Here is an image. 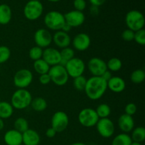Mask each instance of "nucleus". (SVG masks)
<instances>
[{
    "instance_id": "obj_9",
    "label": "nucleus",
    "mask_w": 145,
    "mask_h": 145,
    "mask_svg": "<svg viewBox=\"0 0 145 145\" xmlns=\"http://www.w3.org/2000/svg\"><path fill=\"white\" fill-rule=\"evenodd\" d=\"M65 67L69 77L74 79L83 75L86 69V65L83 59L74 57L65 64Z\"/></svg>"
},
{
    "instance_id": "obj_50",
    "label": "nucleus",
    "mask_w": 145,
    "mask_h": 145,
    "mask_svg": "<svg viewBox=\"0 0 145 145\" xmlns=\"http://www.w3.org/2000/svg\"><path fill=\"white\" fill-rule=\"evenodd\" d=\"M34 1H40V0H34Z\"/></svg>"
},
{
    "instance_id": "obj_11",
    "label": "nucleus",
    "mask_w": 145,
    "mask_h": 145,
    "mask_svg": "<svg viewBox=\"0 0 145 145\" xmlns=\"http://www.w3.org/2000/svg\"><path fill=\"white\" fill-rule=\"evenodd\" d=\"M96 127L98 133L103 138H110L115 133L114 123L108 118H99Z\"/></svg>"
},
{
    "instance_id": "obj_19",
    "label": "nucleus",
    "mask_w": 145,
    "mask_h": 145,
    "mask_svg": "<svg viewBox=\"0 0 145 145\" xmlns=\"http://www.w3.org/2000/svg\"><path fill=\"white\" fill-rule=\"evenodd\" d=\"M40 136L37 131L33 129H28L22 133L23 145H39Z\"/></svg>"
},
{
    "instance_id": "obj_14",
    "label": "nucleus",
    "mask_w": 145,
    "mask_h": 145,
    "mask_svg": "<svg viewBox=\"0 0 145 145\" xmlns=\"http://www.w3.org/2000/svg\"><path fill=\"white\" fill-rule=\"evenodd\" d=\"M65 23L70 25L72 28H76L82 25L84 23L86 17L82 11L72 10L64 14Z\"/></svg>"
},
{
    "instance_id": "obj_5",
    "label": "nucleus",
    "mask_w": 145,
    "mask_h": 145,
    "mask_svg": "<svg viewBox=\"0 0 145 145\" xmlns=\"http://www.w3.org/2000/svg\"><path fill=\"white\" fill-rule=\"evenodd\" d=\"M51 82L56 86H62L67 84L69 81V75L67 72L66 69L61 65H57L52 66L48 72Z\"/></svg>"
},
{
    "instance_id": "obj_27",
    "label": "nucleus",
    "mask_w": 145,
    "mask_h": 145,
    "mask_svg": "<svg viewBox=\"0 0 145 145\" xmlns=\"http://www.w3.org/2000/svg\"><path fill=\"white\" fill-rule=\"evenodd\" d=\"M133 142L142 143L145 140V128L144 127H137L132 130L130 135Z\"/></svg>"
},
{
    "instance_id": "obj_29",
    "label": "nucleus",
    "mask_w": 145,
    "mask_h": 145,
    "mask_svg": "<svg viewBox=\"0 0 145 145\" xmlns=\"http://www.w3.org/2000/svg\"><path fill=\"white\" fill-rule=\"evenodd\" d=\"M106 66H107L108 70L111 72H118L123 67V62L121 59L118 57H112L106 62Z\"/></svg>"
},
{
    "instance_id": "obj_24",
    "label": "nucleus",
    "mask_w": 145,
    "mask_h": 145,
    "mask_svg": "<svg viewBox=\"0 0 145 145\" xmlns=\"http://www.w3.org/2000/svg\"><path fill=\"white\" fill-rule=\"evenodd\" d=\"M31 106L33 110L36 112L44 111L48 107V103L45 99L42 97H36L32 99Z\"/></svg>"
},
{
    "instance_id": "obj_46",
    "label": "nucleus",
    "mask_w": 145,
    "mask_h": 145,
    "mask_svg": "<svg viewBox=\"0 0 145 145\" xmlns=\"http://www.w3.org/2000/svg\"><path fill=\"white\" fill-rule=\"evenodd\" d=\"M4 120L1 118H0V131H1V130L4 129Z\"/></svg>"
},
{
    "instance_id": "obj_20",
    "label": "nucleus",
    "mask_w": 145,
    "mask_h": 145,
    "mask_svg": "<svg viewBox=\"0 0 145 145\" xmlns=\"http://www.w3.org/2000/svg\"><path fill=\"white\" fill-rule=\"evenodd\" d=\"M107 87L114 93H121L125 89L126 84L120 76H113L107 82Z\"/></svg>"
},
{
    "instance_id": "obj_33",
    "label": "nucleus",
    "mask_w": 145,
    "mask_h": 145,
    "mask_svg": "<svg viewBox=\"0 0 145 145\" xmlns=\"http://www.w3.org/2000/svg\"><path fill=\"white\" fill-rule=\"evenodd\" d=\"M86 82H87V79L84 76L82 75V76L74 78L73 86L76 90L79 91H84Z\"/></svg>"
},
{
    "instance_id": "obj_35",
    "label": "nucleus",
    "mask_w": 145,
    "mask_h": 145,
    "mask_svg": "<svg viewBox=\"0 0 145 145\" xmlns=\"http://www.w3.org/2000/svg\"><path fill=\"white\" fill-rule=\"evenodd\" d=\"M11 57V50L9 48L5 45L0 46V65L7 62Z\"/></svg>"
},
{
    "instance_id": "obj_1",
    "label": "nucleus",
    "mask_w": 145,
    "mask_h": 145,
    "mask_svg": "<svg viewBox=\"0 0 145 145\" xmlns=\"http://www.w3.org/2000/svg\"><path fill=\"white\" fill-rule=\"evenodd\" d=\"M107 89L106 81L101 76H92L87 79L84 91L90 100L96 101L103 97Z\"/></svg>"
},
{
    "instance_id": "obj_3",
    "label": "nucleus",
    "mask_w": 145,
    "mask_h": 145,
    "mask_svg": "<svg viewBox=\"0 0 145 145\" xmlns=\"http://www.w3.org/2000/svg\"><path fill=\"white\" fill-rule=\"evenodd\" d=\"M125 21L127 28L134 32L143 29L145 24L144 15L138 10H131L128 11L125 16Z\"/></svg>"
},
{
    "instance_id": "obj_42",
    "label": "nucleus",
    "mask_w": 145,
    "mask_h": 145,
    "mask_svg": "<svg viewBox=\"0 0 145 145\" xmlns=\"http://www.w3.org/2000/svg\"><path fill=\"white\" fill-rule=\"evenodd\" d=\"M89 1L92 6H96V7H99L103 5L106 2V0H89Z\"/></svg>"
},
{
    "instance_id": "obj_52",
    "label": "nucleus",
    "mask_w": 145,
    "mask_h": 145,
    "mask_svg": "<svg viewBox=\"0 0 145 145\" xmlns=\"http://www.w3.org/2000/svg\"><path fill=\"white\" fill-rule=\"evenodd\" d=\"M21 145H23V144H21Z\"/></svg>"
},
{
    "instance_id": "obj_10",
    "label": "nucleus",
    "mask_w": 145,
    "mask_h": 145,
    "mask_svg": "<svg viewBox=\"0 0 145 145\" xmlns=\"http://www.w3.org/2000/svg\"><path fill=\"white\" fill-rule=\"evenodd\" d=\"M69 123V119L65 112L59 110L55 112L51 118V127L56 133H62L67 128Z\"/></svg>"
},
{
    "instance_id": "obj_32",
    "label": "nucleus",
    "mask_w": 145,
    "mask_h": 145,
    "mask_svg": "<svg viewBox=\"0 0 145 145\" xmlns=\"http://www.w3.org/2000/svg\"><path fill=\"white\" fill-rule=\"evenodd\" d=\"M95 110H96L99 118H108L111 113V108L106 103H101V104L99 105Z\"/></svg>"
},
{
    "instance_id": "obj_44",
    "label": "nucleus",
    "mask_w": 145,
    "mask_h": 145,
    "mask_svg": "<svg viewBox=\"0 0 145 145\" xmlns=\"http://www.w3.org/2000/svg\"><path fill=\"white\" fill-rule=\"evenodd\" d=\"M90 13L93 16H97L99 14V7L91 5V7H90Z\"/></svg>"
},
{
    "instance_id": "obj_15",
    "label": "nucleus",
    "mask_w": 145,
    "mask_h": 145,
    "mask_svg": "<svg viewBox=\"0 0 145 145\" xmlns=\"http://www.w3.org/2000/svg\"><path fill=\"white\" fill-rule=\"evenodd\" d=\"M42 59L50 67L60 65L61 61H62L59 50L54 48H50V47H48L43 50Z\"/></svg>"
},
{
    "instance_id": "obj_22",
    "label": "nucleus",
    "mask_w": 145,
    "mask_h": 145,
    "mask_svg": "<svg viewBox=\"0 0 145 145\" xmlns=\"http://www.w3.org/2000/svg\"><path fill=\"white\" fill-rule=\"evenodd\" d=\"M12 18V10L7 4H0V25L9 24Z\"/></svg>"
},
{
    "instance_id": "obj_41",
    "label": "nucleus",
    "mask_w": 145,
    "mask_h": 145,
    "mask_svg": "<svg viewBox=\"0 0 145 145\" xmlns=\"http://www.w3.org/2000/svg\"><path fill=\"white\" fill-rule=\"evenodd\" d=\"M56 134V131L51 127L47 129L46 132H45V135H46V137H48V138H53L54 137H55Z\"/></svg>"
},
{
    "instance_id": "obj_25",
    "label": "nucleus",
    "mask_w": 145,
    "mask_h": 145,
    "mask_svg": "<svg viewBox=\"0 0 145 145\" xmlns=\"http://www.w3.org/2000/svg\"><path fill=\"white\" fill-rule=\"evenodd\" d=\"M50 68V66L46 62H45L42 58L38 59V60L34 61L33 69L35 72L38 73V74L41 75L48 73Z\"/></svg>"
},
{
    "instance_id": "obj_36",
    "label": "nucleus",
    "mask_w": 145,
    "mask_h": 145,
    "mask_svg": "<svg viewBox=\"0 0 145 145\" xmlns=\"http://www.w3.org/2000/svg\"><path fill=\"white\" fill-rule=\"evenodd\" d=\"M134 40L140 45H145V31L144 28L135 32Z\"/></svg>"
},
{
    "instance_id": "obj_38",
    "label": "nucleus",
    "mask_w": 145,
    "mask_h": 145,
    "mask_svg": "<svg viewBox=\"0 0 145 145\" xmlns=\"http://www.w3.org/2000/svg\"><path fill=\"white\" fill-rule=\"evenodd\" d=\"M73 5L74 10L83 12L86 8V0H74Z\"/></svg>"
},
{
    "instance_id": "obj_16",
    "label": "nucleus",
    "mask_w": 145,
    "mask_h": 145,
    "mask_svg": "<svg viewBox=\"0 0 145 145\" xmlns=\"http://www.w3.org/2000/svg\"><path fill=\"white\" fill-rule=\"evenodd\" d=\"M72 45L76 50L83 52L86 50L91 45V38L85 33H79L72 39Z\"/></svg>"
},
{
    "instance_id": "obj_7",
    "label": "nucleus",
    "mask_w": 145,
    "mask_h": 145,
    "mask_svg": "<svg viewBox=\"0 0 145 145\" xmlns=\"http://www.w3.org/2000/svg\"><path fill=\"white\" fill-rule=\"evenodd\" d=\"M99 118L96 110L91 108H83L78 115V120L81 125L85 127H92L96 126Z\"/></svg>"
},
{
    "instance_id": "obj_31",
    "label": "nucleus",
    "mask_w": 145,
    "mask_h": 145,
    "mask_svg": "<svg viewBox=\"0 0 145 145\" xmlns=\"http://www.w3.org/2000/svg\"><path fill=\"white\" fill-rule=\"evenodd\" d=\"M145 79V72L143 69H137L133 71L130 75V80L133 84H140Z\"/></svg>"
},
{
    "instance_id": "obj_34",
    "label": "nucleus",
    "mask_w": 145,
    "mask_h": 145,
    "mask_svg": "<svg viewBox=\"0 0 145 145\" xmlns=\"http://www.w3.org/2000/svg\"><path fill=\"white\" fill-rule=\"evenodd\" d=\"M42 52H43V49L38 46H34L29 50L28 52V56L32 60L35 61L40 59L42 57Z\"/></svg>"
},
{
    "instance_id": "obj_51",
    "label": "nucleus",
    "mask_w": 145,
    "mask_h": 145,
    "mask_svg": "<svg viewBox=\"0 0 145 145\" xmlns=\"http://www.w3.org/2000/svg\"><path fill=\"white\" fill-rule=\"evenodd\" d=\"M90 145H94V144H90Z\"/></svg>"
},
{
    "instance_id": "obj_37",
    "label": "nucleus",
    "mask_w": 145,
    "mask_h": 145,
    "mask_svg": "<svg viewBox=\"0 0 145 145\" xmlns=\"http://www.w3.org/2000/svg\"><path fill=\"white\" fill-rule=\"evenodd\" d=\"M121 37L123 40L126 41V42H131V41L134 40L135 32L132 30L129 29V28H127L123 31Z\"/></svg>"
},
{
    "instance_id": "obj_30",
    "label": "nucleus",
    "mask_w": 145,
    "mask_h": 145,
    "mask_svg": "<svg viewBox=\"0 0 145 145\" xmlns=\"http://www.w3.org/2000/svg\"><path fill=\"white\" fill-rule=\"evenodd\" d=\"M14 130H17L19 133H24L29 129V124L28 120L23 117H19L16 118L14 123Z\"/></svg>"
},
{
    "instance_id": "obj_47",
    "label": "nucleus",
    "mask_w": 145,
    "mask_h": 145,
    "mask_svg": "<svg viewBox=\"0 0 145 145\" xmlns=\"http://www.w3.org/2000/svg\"><path fill=\"white\" fill-rule=\"evenodd\" d=\"M71 145H86V144H84V143H83V142H74Z\"/></svg>"
},
{
    "instance_id": "obj_28",
    "label": "nucleus",
    "mask_w": 145,
    "mask_h": 145,
    "mask_svg": "<svg viewBox=\"0 0 145 145\" xmlns=\"http://www.w3.org/2000/svg\"><path fill=\"white\" fill-rule=\"evenodd\" d=\"M60 52V55L61 58H62V61H61L60 65L62 66L65 67V64L68 62L69 60H70L71 59H72L73 57H74L75 52L73 48H70V47H67V48H65L63 49H61Z\"/></svg>"
},
{
    "instance_id": "obj_48",
    "label": "nucleus",
    "mask_w": 145,
    "mask_h": 145,
    "mask_svg": "<svg viewBox=\"0 0 145 145\" xmlns=\"http://www.w3.org/2000/svg\"><path fill=\"white\" fill-rule=\"evenodd\" d=\"M130 145H142V144L140 142H132Z\"/></svg>"
},
{
    "instance_id": "obj_49",
    "label": "nucleus",
    "mask_w": 145,
    "mask_h": 145,
    "mask_svg": "<svg viewBox=\"0 0 145 145\" xmlns=\"http://www.w3.org/2000/svg\"><path fill=\"white\" fill-rule=\"evenodd\" d=\"M47 1H50V2H53V3H55V2H58V1H61V0H47Z\"/></svg>"
},
{
    "instance_id": "obj_8",
    "label": "nucleus",
    "mask_w": 145,
    "mask_h": 145,
    "mask_svg": "<svg viewBox=\"0 0 145 145\" xmlns=\"http://www.w3.org/2000/svg\"><path fill=\"white\" fill-rule=\"evenodd\" d=\"M33 80L32 72L28 69H21L17 71L14 76L13 82L18 89H27Z\"/></svg>"
},
{
    "instance_id": "obj_45",
    "label": "nucleus",
    "mask_w": 145,
    "mask_h": 145,
    "mask_svg": "<svg viewBox=\"0 0 145 145\" xmlns=\"http://www.w3.org/2000/svg\"><path fill=\"white\" fill-rule=\"evenodd\" d=\"M72 28L70 26V25H68L67 24H66V23H65V24L63 25V26H62V28H61V31H64V32H65V33H69V31L72 30Z\"/></svg>"
},
{
    "instance_id": "obj_23",
    "label": "nucleus",
    "mask_w": 145,
    "mask_h": 145,
    "mask_svg": "<svg viewBox=\"0 0 145 145\" xmlns=\"http://www.w3.org/2000/svg\"><path fill=\"white\" fill-rule=\"evenodd\" d=\"M14 110L11 103L0 101V118L5 120L11 118L14 113Z\"/></svg>"
},
{
    "instance_id": "obj_26",
    "label": "nucleus",
    "mask_w": 145,
    "mask_h": 145,
    "mask_svg": "<svg viewBox=\"0 0 145 145\" xmlns=\"http://www.w3.org/2000/svg\"><path fill=\"white\" fill-rule=\"evenodd\" d=\"M132 140L130 135L127 133H120L113 139L111 145H130Z\"/></svg>"
},
{
    "instance_id": "obj_13",
    "label": "nucleus",
    "mask_w": 145,
    "mask_h": 145,
    "mask_svg": "<svg viewBox=\"0 0 145 145\" xmlns=\"http://www.w3.org/2000/svg\"><path fill=\"white\" fill-rule=\"evenodd\" d=\"M87 68L89 72L94 76H101L107 70L106 62L99 57H92L87 63Z\"/></svg>"
},
{
    "instance_id": "obj_12",
    "label": "nucleus",
    "mask_w": 145,
    "mask_h": 145,
    "mask_svg": "<svg viewBox=\"0 0 145 145\" xmlns=\"http://www.w3.org/2000/svg\"><path fill=\"white\" fill-rule=\"evenodd\" d=\"M34 41L36 46L45 49L50 47L52 42V35L49 30L39 28L34 33Z\"/></svg>"
},
{
    "instance_id": "obj_43",
    "label": "nucleus",
    "mask_w": 145,
    "mask_h": 145,
    "mask_svg": "<svg viewBox=\"0 0 145 145\" xmlns=\"http://www.w3.org/2000/svg\"><path fill=\"white\" fill-rule=\"evenodd\" d=\"M112 76H113V75H112L111 72H110V71L108 70V69L101 75V77L103 78L105 81H106V82H108Z\"/></svg>"
},
{
    "instance_id": "obj_4",
    "label": "nucleus",
    "mask_w": 145,
    "mask_h": 145,
    "mask_svg": "<svg viewBox=\"0 0 145 145\" xmlns=\"http://www.w3.org/2000/svg\"><path fill=\"white\" fill-rule=\"evenodd\" d=\"M44 24L49 30L54 31H60L65 19L64 14L58 11H50L44 16Z\"/></svg>"
},
{
    "instance_id": "obj_53",
    "label": "nucleus",
    "mask_w": 145,
    "mask_h": 145,
    "mask_svg": "<svg viewBox=\"0 0 145 145\" xmlns=\"http://www.w3.org/2000/svg\"><path fill=\"white\" fill-rule=\"evenodd\" d=\"M0 101H1V100H0Z\"/></svg>"
},
{
    "instance_id": "obj_21",
    "label": "nucleus",
    "mask_w": 145,
    "mask_h": 145,
    "mask_svg": "<svg viewBox=\"0 0 145 145\" xmlns=\"http://www.w3.org/2000/svg\"><path fill=\"white\" fill-rule=\"evenodd\" d=\"M4 141L7 145L22 144V133L14 129L8 130L4 135Z\"/></svg>"
},
{
    "instance_id": "obj_18",
    "label": "nucleus",
    "mask_w": 145,
    "mask_h": 145,
    "mask_svg": "<svg viewBox=\"0 0 145 145\" xmlns=\"http://www.w3.org/2000/svg\"><path fill=\"white\" fill-rule=\"evenodd\" d=\"M118 125L119 129L123 133L128 134L135 128V120L133 116L124 113L119 117L118 120Z\"/></svg>"
},
{
    "instance_id": "obj_39",
    "label": "nucleus",
    "mask_w": 145,
    "mask_h": 145,
    "mask_svg": "<svg viewBox=\"0 0 145 145\" xmlns=\"http://www.w3.org/2000/svg\"><path fill=\"white\" fill-rule=\"evenodd\" d=\"M137 106L134 103H127L125 108V113L128 116H133L137 112Z\"/></svg>"
},
{
    "instance_id": "obj_17",
    "label": "nucleus",
    "mask_w": 145,
    "mask_h": 145,
    "mask_svg": "<svg viewBox=\"0 0 145 145\" xmlns=\"http://www.w3.org/2000/svg\"><path fill=\"white\" fill-rule=\"evenodd\" d=\"M52 42L55 43L57 47L60 49L69 47L72 39L69 33H65L62 31H55L54 35H52Z\"/></svg>"
},
{
    "instance_id": "obj_40",
    "label": "nucleus",
    "mask_w": 145,
    "mask_h": 145,
    "mask_svg": "<svg viewBox=\"0 0 145 145\" xmlns=\"http://www.w3.org/2000/svg\"><path fill=\"white\" fill-rule=\"evenodd\" d=\"M39 82L42 85H48L51 82L50 77L48 73L40 75L39 76Z\"/></svg>"
},
{
    "instance_id": "obj_6",
    "label": "nucleus",
    "mask_w": 145,
    "mask_h": 145,
    "mask_svg": "<svg viewBox=\"0 0 145 145\" xmlns=\"http://www.w3.org/2000/svg\"><path fill=\"white\" fill-rule=\"evenodd\" d=\"M44 7L40 1L30 0L24 7V15L28 21H36L43 13Z\"/></svg>"
},
{
    "instance_id": "obj_2",
    "label": "nucleus",
    "mask_w": 145,
    "mask_h": 145,
    "mask_svg": "<svg viewBox=\"0 0 145 145\" xmlns=\"http://www.w3.org/2000/svg\"><path fill=\"white\" fill-rule=\"evenodd\" d=\"M32 95L26 89H18L11 96V104L14 109L24 110L31 106Z\"/></svg>"
}]
</instances>
